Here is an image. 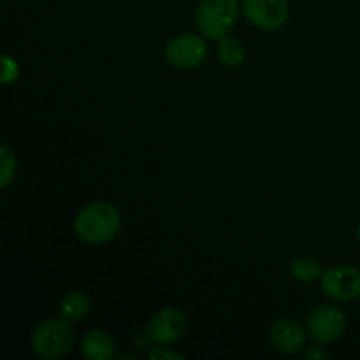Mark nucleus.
<instances>
[{"mask_svg":"<svg viewBox=\"0 0 360 360\" xmlns=\"http://www.w3.org/2000/svg\"><path fill=\"white\" fill-rule=\"evenodd\" d=\"M308 330L301 327L295 320L281 319L271 329V343L278 352L285 355H295L306 348Z\"/></svg>","mask_w":360,"mask_h":360,"instance_id":"1a4fd4ad","label":"nucleus"},{"mask_svg":"<svg viewBox=\"0 0 360 360\" xmlns=\"http://www.w3.org/2000/svg\"><path fill=\"white\" fill-rule=\"evenodd\" d=\"M327 297L334 301H354L360 297V269L352 266L330 267L320 278Z\"/></svg>","mask_w":360,"mask_h":360,"instance_id":"423d86ee","label":"nucleus"},{"mask_svg":"<svg viewBox=\"0 0 360 360\" xmlns=\"http://www.w3.org/2000/svg\"><path fill=\"white\" fill-rule=\"evenodd\" d=\"M245 46L234 37L220 39V44H218V56H220L221 62L229 67H238L239 63H243L245 60Z\"/></svg>","mask_w":360,"mask_h":360,"instance_id":"f8f14e48","label":"nucleus"},{"mask_svg":"<svg viewBox=\"0 0 360 360\" xmlns=\"http://www.w3.org/2000/svg\"><path fill=\"white\" fill-rule=\"evenodd\" d=\"M90 308V299L83 292H69V294H65L60 299L58 313L67 322L77 323L88 315Z\"/></svg>","mask_w":360,"mask_h":360,"instance_id":"9b49d317","label":"nucleus"},{"mask_svg":"<svg viewBox=\"0 0 360 360\" xmlns=\"http://www.w3.org/2000/svg\"><path fill=\"white\" fill-rule=\"evenodd\" d=\"M116 345L104 330H90L81 340V355L90 360H109L115 357Z\"/></svg>","mask_w":360,"mask_h":360,"instance_id":"9d476101","label":"nucleus"},{"mask_svg":"<svg viewBox=\"0 0 360 360\" xmlns=\"http://www.w3.org/2000/svg\"><path fill=\"white\" fill-rule=\"evenodd\" d=\"M238 16V0H202L195 11V25L204 37L220 41L232 30Z\"/></svg>","mask_w":360,"mask_h":360,"instance_id":"7ed1b4c3","label":"nucleus"},{"mask_svg":"<svg viewBox=\"0 0 360 360\" xmlns=\"http://www.w3.org/2000/svg\"><path fill=\"white\" fill-rule=\"evenodd\" d=\"M186 326H188V319L181 309L164 308L150 320L148 330L155 343L169 345L174 343L186 333Z\"/></svg>","mask_w":360,"mask_h":360,"instance_id":"6e6552de","label":"nucleus"},{"mask_svg":"<svg viewBox=\"0 0 360 360\" xmlns=\"http://www.w3.org/2000/svg\"><path fill=\"white\" fill-rule=\"evenodd\" d=\"M290 273L295 280L304 281V283H311L322 278V267L316 262L315 259H309V257H301V259H295L290 266Z\"/></svg>","mask_w":360,"mask_h":360,"instance_id":"ddd939ff","label":"nucleus"},{"mask_svg":"<svg viewBox=\"0 0 360 360\" xmlns=\"http://www.w3.org/2000/svg\"><path fill=\"white\" fill-rule=\"evenodd\" d=\"M151 359H183V355L176 354V352L171 350H157L150 355Z\"/></svg>","mask_w":360,"mask_h":360,"instance_id":"f3484780","label":"nucleus"},{"mask_svg":"<svg viewBox=\"0 0 360 360\" xmlns=\"http://www.w3.org/2000/svg\"><path fill=\"white\" fill-rule=\"evenodd\" d=\"M243 11L260 30H278L288 20L287 0H243Z\"/></svg>","mask_w":360,"mask_h":360,"instance_id":"0eeeda50","label":"nucleus"},{"mask_svg":"<svg viewBox=\"0 0 360 360\" xmlns=\"http://www.w3.org/2000/svg\"><path fill=\"white\" fill-rule=\"evenodd\" d=\"M165 58L174 69H195L207 58L206 39L195 34L178 35L165 48Z\"/></svg>","mask_w":360,"mask_h":360,"instance_id":"39448f33","label":"nucleus"},{"mask_svg":"<svg viewBox=\"0 0 360 360\" xmlns=\"http://www.w3.org/2000/svg\"><path fill=\"white\" fill-rule=\"evenodd\" d=\"M327 357H329V352H327L323 347H320V343H316V345H313V347H309L308 350H306V354H304V359L306 360L327 359Z\"/></svg>","mask_w":360,"mask_h":360,"instance_id":"2eb2a0df","label":"nucleus"},{"mask_svg":"<svg viewBox=\"0 0 360 360\" xmlns=\"http://www.w3.org/2000/svg\"><path fill=\"white\" fill-rule=\"evenodd\" d=\"M347 329V316L334 304H320L306 319V330L315 343L329 345L340 340Z\"/></svg>","mask_w":360,"mask_h":360,"instance_id":"20e7f679","label":"nucleus"},{"mask_svg":"<svg viewBox=\"0 0 360 360\" xmlns=\"http://www.w3.org/2000/svg\"><path fill=\"white\" fill-rule=\"evenodd\" d=\"M4 65H6V72H4L2 81L4 83H11V81L16 79V76H18L16 63H14L11 58H7V56H4Z\"/></svg>","mask_w":360,"mask_h":360,"instance_id":"dca6fc26","label":"nucleus"},{"mask_svg":"<svg viewBox=\"0 0 360 360\" xmlns=\"http://www.w3.org/2000/svg\"><path fill=\"white\" fill-rule=\"evenodd\" d=\"M357 241L360 243V225H359V229H357Z\"/></svg>","mask_w":360,"mask_h":360,"instance_id":"a211bd4d","label":"nucleus"},{"mask_svg":"<svg viewBox=\"0 0 360 360\" xmlns=\"http://www.w3.org/2000/svg\"><path fill=\"white\" fill-rule=\"evenodd\" d=\"M30 347L39 359L56 360L70 354L74 330L65 319H48L37 323L30 338Z\"/></svg>","mask_w":360,"mask_h":360,"instance_id":"f03ea898","label":"nucleus"},{"mask_svg":"<svg viewBox=\"0 0 360 360\" xmlns=\"http://www.w3.org/2000/svg\"><path fill=\"white\" fill-rule=\"evenodd\" d=\"M0 162H2V178H0V186L6 188L9 185L11 179L14 178V172H16V158H14L13 151L7 146L0 148Z\"/></svg>","mask_w":360,"mask_h":360,"instance_id":"4468645a","label":"nucleus"},{"mask_svg":"<svg viewBox=\"0 0 360 360\" xmlns=\"http://www.w3.org/2000/svg\"><path fill=\"white\" fill-rule=\"evenodd\" d=\"M122 227L118 210L109 202H94L76 217V234L90 245H104L116 238Z\"/></svg>","mask_w":360,"mask_h":360,"instance_id":"f257e3e1","label":"nucleus"}]
</instances>
